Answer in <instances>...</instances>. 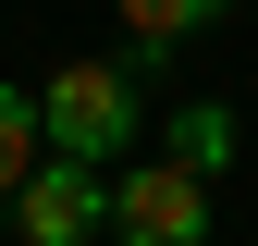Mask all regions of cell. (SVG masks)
Returning a JSON list of instances; mask_svg holds the SVG:
<instances>
[{"label":"cell","instance_id":"6da1fadb","mask_svg":"<svg viewBox=\"0 0 258 246\" xmlns=\"http://www.w3.org/2000/svg\"><path fill=\"white\" fill-rule=\"evenodd\" d=\"M37 123L61 160H123L136 148V61H61L37 86Z\"/></svg>","mask_w":258,"mask_h":246},{"label":"cell","instance_id":"8992f818","mask_svg":"<svg viewBox=\"0 0 258 246\" xmlns=\"http://www.w3.org/2000/svg\"><path fill=\"white\" fill-rule=\"evenodd\" d=\"M172 160L184 172H221V160H234V111H221V99H184L172 111Z\"/></svg>","mask_w":258,"mask_h":246},{"label":"cell","instance_id":"3957f363","mask_svg":"<svg viewBox=\"0 0 258 246\" xmlns=\"http://www.w3.org/2000/svg\"><path fill=\"white\" fill-rule=\"evenodd\" d=\"M99 222H111V184H99V160H61V148L37 160V184L13 197V234H25V246H86Z\"/></svg>","mask_w":258,"mask_h":246},{"label":"cell","instance_id":"277c9868","mask_svg":"<svg viewBox=\"0 0 258 246\" xmlns=\"http://www.w3.org/2000/svg\"><path fill=\"white\" fill-rule=\"evenodd\" d=\"M37 160H49L37 99H25V86H0V197H25V184H37Z\"/></svg>","mask_w":258,"mask_h":246},{"label":"cell","instance_id":"52a82bcc","mask_svg":"<svg viewBox=\"0 0 258 246\" xmlns=\"http://www.w3.org/2000/svg\"><path fill=\"white\" fill-rule=\"evenodd\" d=\"M0 222H13V197H0Z\"/></svg>","mask_w":258,"mask_h":246},{"label":"cell","instance_id":"7a4b0ae2","mask_svg":"<svg viewBox=\"0 0 258 246\" xmlns=\"http://www.w3.org/2000/svg\"><path fill=\"white\" fill-rule=\"evenodd\" d=\"M111 234L123 246H209V172H184L172 148L136 160V184H111Z\"/></svg>","mask_w":258,"mask_h":246},{"label":"cell","instance_id":"5b68a950","mask_svg":"<svg viewBox=\"0 0 258 246\" xmlns=\"http://www.w3.org/2000/svg\"><path fill=\"white\" fill-rule=\"evenodd\" d=\"M209 13H221V0H123V37H136V61H160L172 37H197Z\"/></svg>","mask_w":258,"mask_h":246}]
</instances>
